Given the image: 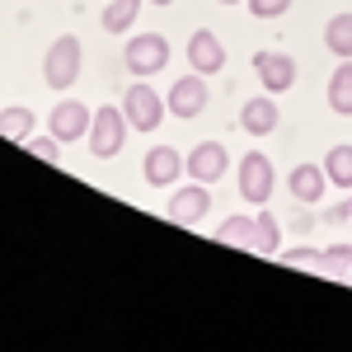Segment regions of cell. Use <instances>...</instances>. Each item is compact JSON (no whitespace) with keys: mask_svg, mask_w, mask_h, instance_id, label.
I'll list each match as a JSON object with an SVG mask.
<instances>
[{"mask_svg":"<svg viewBox=\"0 0 352 352\" xmlns=\"http://www.w3.org/2000/svg\"><path fill=\"white\" fill-rule=\"evenodd\" d=\"M80 61H85V47L76 33H61L52 47H47V56H43V76H47V85H52L56 94H66L71 85L80 80Z\"/></svg>","mask_w":352,"mask_h":352,"instance_id":"6da1fadb","label":"cell"},{"mask_svg":"<svg viewBox=\"0 0 352 352\" xmlns=\"http://www.w3.org/2000/svg\"><path fill=\"white\" fill-rule=\"evenodd\" d=\"M127 141V113L122 109H94V122H89V155L94 160H113Z\"/></svg>","mask_w":352,"mask_h":352,"instance_id":"7a4b0ae2","label":"cell"},{"mask_svg":"<svg viewBox=\"0 0 352 352\" xmlns=\"http://www.w3.org/2000/svg\"><path fill=\"white\" fill-rule=\"evenodd\" d=\"M122 113H127V127H136V132H155V127L164 122V113H169V104L136 76V85L122 94Z\"/></svg>","mask_w":352,"mask_h":352,"instance_id":"3957f363","label":"cell"},{"mask_svg":"<svg viewBox=\"0 0 352 352\" xmlns=\"http://www.w3.org/2000/svg\"><path fill=\"white\" fill-rule=\"evenodd\" d=\"M164 61H169V43H164L160 33H132L127 47H122V66L132 76H141V80L164 71Z\"/></svg>","mask_w":352,"mask_h":352,"instance_id":"277c9868","label":"cell"},{"mask_svg":"<svg viewBox=\"0 0 352 352\" xmlns=\"http://www.w3.org/2000/svg\"><path fill=\"white\" fill-rule=\"evenodd\" d=\"M240 197L254 202V207H268L272 197V160L263 151H249L240 160Z\"/></svg>","mask_w":352,"mask_h":352,"instance_id":"5b68a950","label":"cell"},{"mask_svg":"<svg viewBox=\"0 0 352 352\" xmlns=\"http://www.w3.org/2000/svg\"><path fill=\"white\" fill-rule=\"evenodd\" d=\"M207 207H212V188L207 184H179V192L164 202V217L174 221V226H197V221L207 217Z\"/></svg>","mask_w":352,"mask_h":352,"instance_id":"8992f818","label":"cell"},{"mask_svg":"<svg viewBox=\"0 0 352 352\" xmlns=\"http://www.w3.org/2000/svg\"><path fill=\"white\" fill-rule=\"evenodd\" d=\"M254 71H258V80H263L268 94H287L296 85V61H292V52H277V47L254 52Z\"/></svg>","mask_w":352,"mask_h":352,"instance_id":"52a82bcc","label":"cell"},{"mask_svg":"<svg viewBox=\"0 0 352 352\" xmlns=\"http://www.w3.org/2000/svg\"><path fill=\"white\" fill-rule=\"evenodd\" d=\"M164 104H169V113H174V118H184V122H188V118H197V113L207 109V76H197V71H192V76H179V80L169 85Z\"/></svg>","mask_w":352,"mask_h":352,"instance_id":"ba28073f","label":"cell"},{"mask_svg":"<svg viewBox=\"0 0 352 352\" xmlns=\"http://www.w3.org/2000/svg\"><path fill=\"white\" fill-rule=\"evenodd\" d=\"M184 160H188V179H197V184H221L226 169H230V155H226L221 141H197Z\"/></svg>","mask_w":352,"mask_h":352,"instance_id":"9c48e42d","label":"cell"},{"mask_svg":"<svg viewBox=\"0 0 352 352\" xmlns=\"http://www.w3.org/2000/svg\"><path fill=\"white\" fill-rule=\"evenodd\" d=\"M141 174H146L151 188H169V184H179V174H188V160L174 146H151L146 160H141Z\"/></svg>","mask_w":352,"mask_h":352,"instance_id":"30bf717a","label":"cell"},{"mask_svg":"<svg viewBox=\"0 0 352 352\" xmlns=\"http://www.w3.org/2000/svg\"><path fill=\"white\" fill-rule=\"evenodd\" d=\"M89 122H94V109L80 104V99H61L52 109V118H47L56 141H80V136H89Z\"/></svg>","mask_w":352,"mask_h":352,"instance_id":"8fae6325","label":"cell"},{"mask_svg":"<svg viewBox=\"0 0 352 352\" xmlns=\"http://www.w3.org/2000/svg\"><path fill=\"white\" fill-rule=\"evenodd\" d=\"M188 66L197 71V76H207V80L226 66V43H221L212 28H197V33L188 38Z\"/></svg>","mask_w":352,"mask_h":352,"instance_id":"7c38bea8","label":"cell"},{"mask_svg":"<svg viewBox=\"0 0 352 352\" xmlns=\"http://www.w3.org/2000/svg\"><path fill=\"white\" fill-rule=\"evenodd\" d=\"M277 122H282V109H277V99H272V94H258V99H249V104L240 109V127L249 136L277 132Z\"/></svg>","mask_w":352,"mask_h":352,"instance_id":"4fadbf2b","label":"cell"},{"mask_svg":"<svg viewBox=\"0 0 352 352\" xmlns=\"http://www.w3.org/2000/svg\"><path fill=\"white\" fill-rule=\"evenodd\" d=\"M287 188H292V197L296 202H320L329 188V174H324V164H292V174H287Z\"/></svg>","mask_w":352,"mask_h":352,"instance_id":"5bb4252c","label":"cell"},{"mask_svg":"<svg viewBox=\"0 0 352 352\" xmlns=\"http://www.w3.org/2000/svg\"><path fill=\"white\" fill-rule=\"evenodd\" d=\"M329 109L338 118H352V56L338 61V71L329 76Z\"/></svg>","mask_w":352,"mask_h":352,"instance_id":"9a60e30c","label":"cell"},{"mask_svg":"<svg viewBox=\"0 0 352 352\" xmlns=\"http://www.w3.org/2000/svg\"><path fill=\"white\" fill-rule=\"evenodd\" d=\"M0 136L24 146L28 136H33V109H28V104H10V109H0Z\"/></svg>","mask_w":352,"mask_h":352,"instance_id":"2e32d148","label":"cell"},{"mask_svg":"<svg viewBox=\"0 0 352 352\" xmlns=\"http://www.w3.org/2000/svg\"><path fill=\"white\" fill-rule=\"evenodd\" d=\"M277 249H282V221L272 217V212H258L254 217V254L272 258Z\"/></svg>","mask_w":352,"mask_h":352,"instance_id":"e0dca14e","label":"cell"},{"mask_svg":"<svg viewBox=\"0 0 352 352\" xmlns=\"http://www.w3.org/2000/svg\"><path fill=\"white\" fill-rule=\"evenodd\" d=\"M324 47L338 56V61H348V56H352V14H348V10L333 14V19L324 24Z\"/></svg>","mask_w":352,"mask_h":352,"instance_id":"ac0fdd59","label":"cell"},{"mask_svg":"<svg viewBox=\"0 0 352 352\" xmlns=\"http://www.w3.org/2000/svg\"><path fill=\"white\" fill-rule=\"evenodd\" d=\"M136 14H141V0H109L104 5V33H132Z\"/></svg>","mask_w":352,"mask_h":352,"instance_id":"d6986e66","label":"cell"},{"mask_svg":"<svg viewBox=\"0 0 352 352\" xmlns=\"http://www.w3.org/2000/svg\"><path fill=\"white\" fill-rule=\"evenodd\" d=\"M324 174H329V188H352V146H329Z\"/></svg>","mask_w":352,"mask_h":352,"instance_id":"ffe728a7","label":"cell"},{"mask_svg":"<svg viewBox=\"0 0 352 352\" xmlns=\"http://www.w3.org/2000/svg\"><path fill=\"white\" fill-rule=\"evenodd\" d=\"M221 244H235V249H249L254 254V217H230L226 226H217Z\"/></svg>","mask_w":352,"mask_h":352,"instance_id":"44dd1931","label":"cell"},{"mask_svg":"<svg viewBox=\"0 0 352 352\" xmlns=\"http://www.w3.org/2000/svg\"><path fill=\"white\" fill-rule=\"evenodd\" d=\"M282 263H287V268L320 272V277H324V254H320V249H305V244H296L292 254H282Z\"/></svg>","mask_w":352,"mask_h":352,"instance_id":"7402d4cb","label":"cell"},{"mask_svg":"<svg viewBox=\"0 0 352 352\" xmlns=\"http://www.w3.org/2000/svg\"><path fill=\"white\" fill-rule=\"evenodd\" d=\"M348 268H352V244H329L324 249V277H348Z\"/></svg>","mask_w":352,"mask_h":352,"instance_id":"603a6c76","label":"cell"},{"mask_svg":"<svg viewBox=\"0 0 352 352\" xmlns=\"http://www.w3.org/2000/svg\"><path fill=\"white\" fill-rule=\"evenodd\" d=\"M24 146H28V155H38V160H47V164H61V151H56V136H28Z\"/></svg>","mask_w":352,"mask_h":352,"instance_id":"cb8c5ba5","label":"cell"},{"mask_svg":"<svg viewBox=\"0 0 352 352\" xmlns=\"http://www.w3.org/2000/svg\"><path fill=\"white\" fill-rule=\"evenodd\" d=\"M244 5H249L254 19H282L292 10V0H244Z\"/></svg>","mask_w":352,"mask_h":352,"instance_id":"d4e9b609","label":"cell"},{"mask_svg":"<svg viewBox=\"0 0 352 352\" xmlns=\"http://www.w3.org/2000/svg\"><path fill=\"white\" fill-rule=\"evenodd\" d=\"M151 5H174V0H151Z\"/></svg>","mask_w":352,"mask_h":352,"instance_id":"484cf974","label":"cell"},{"mask_svg":"<svg viewBox=\"0 0 352 352\" xmlns=\"http://www.w3.org/2000/svg\"><path fill=\"white\" fill-rule=\"evenodd\" d=\"M343 212H348V221H352V202H348V207H343Z\"/></svg>","mask_w":352,"mask_h":352,"instance_id":"4316f807","label":"cell"},{"mask_svg":"<svg viewBox=\"0 0 352 352\" xmlns=\"http://www.w3.org/2000/svg\"><path fill=\"white\" fill-rule=\"evenodd\" d=\"M221 5H240V0H221Z\"/></svg>","mask_w":352,"mask_h":352,"instance_id":"83f0119b","label":"cell"},{"mask_svg":"<svg viewBox=\"0 0 352 352\" xmlns=\"http://www.w3.org/2000/svg\"><path fill=\"white\" fill-rule=\"evenodd\" d=\"M348 282H352V268H348Z\"/></svg>","mask_w":352,"mask_h":352,"instance_id":"f1b7e54d","label":"cell"}]
</instances>
